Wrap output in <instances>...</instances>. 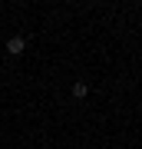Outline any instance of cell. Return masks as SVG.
Segmentation results:
<instances>
[{
  "label": "cell",
  "mask_w": 142,
  "mask_h": 149,
  "mask_svg": "<svg viewBox=\"0 0 142 149\" xmlns=\"http://www.w3.org/2000/svg\"><path fill=\"white\" fill-rule=\"evenodd\" d=\"M23 50H26V40L23 37H10V40H7V53H10V56H20Z\"/></svg>",
  "instance_id": "obj_1"
},
{
  "label": "cell",
  "mask_w": 142,
  "mask_h": 149,
  "mask_svg": "<svg viewBox=\"0 0 142 149\" xmlns=\"http://www.w3.org/2000/svg\"><path fill=\"white\" fill-rule=\"evenodd\" d=\"M73 96H76V100H86V96H89V83H83V80L73 83Z\"/></svg>",
  "instance_id": "obj_2"
}]
</instances>
